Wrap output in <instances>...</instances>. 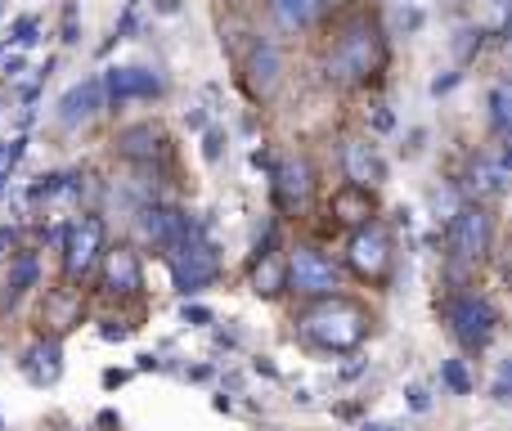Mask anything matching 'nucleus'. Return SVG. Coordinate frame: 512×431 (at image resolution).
I'll list each match as a JSON object with an SVG mask.
<instances>
[{"label": "nucleus", "instance_id": "1", "mask_svg": "<svg viewBox=\"0 0 512 431\" xmlns=\"http://www.w3.org/2000/svg\"><path fill=\"white\" fill-rule=\"evenodd\" d=\"M297 324H301V337H306L310 346H319V351H328V355L355 351V346L364 342V333H369V315L346 297L319 301V306H310Z\"/></svg>", "mask_w": 512, "mask_h": 431}, {"label": "nucleus", "instance_id": "2", "mask_svg": "<svg viewBox=\"0 0 512 431\" xmlns=\"http://www.w3.org/2000/svg\"><path fill=\"white\" fill-rule=\"evenodd\" d=\"M490 243H495V216L481 203H463L459 212L445 220V252L459 265H477L486 261Z\"/></svg>", "mask_w": 512, "mask_h": 431}, {"label": "nucleus", "instance_id": "3", "mask_svg": "<svg viewBox=\"0 0 512 431\" xmlns=\"http://www.w3.org/2000/svg\"><path fill=\"white\" fill-rule=\"evenodd\" d=\"M378 32H373V23H355L346 27V36L333 45V54H328L324 72L328 81H337V86H355V81H364L373 68H378Z\"/></svg>", "mask_w": 512, "mask_h": 431}, {"label": "nucleus", "instance_id": "4", "mask_svg": "<svg viewBox=\"0 0 512 431\" xmlns=\"http://www.w3.org/2000/svg\"><path fill=\"white\" fill-rule=\"evenodd\" d=\"M283 288L297 297H333L337 288V261L319 252L315 243H297L283 256Z\"/></svg>", "mask_w": 512, "mask_h": 431}, {"label": "nucleus", "instance_id": "5", "mask_svg": "<svg viewBox=\"0 0 512 431\" xmlns=\"http://www.w3.org/2000/svg\"><path fill=\"white\" fill-rule=\"evenodd\" d=\"M216 279H221V252H216V243L207 234L189 238L180 252H171V283H176V292L185 301L207 292Z\"/></svg>", "mask_w": 512, "mask_h": 431}, {"label": "nucleus", "instance_id": "6", "mask_svg": "<svg viewBox=\"0 0 512 431\" xmlns=\"http://www.w3.org/2000/svg\"><path fill=\"white\" fill-rule=\"evenodd\" d=\"M445 319H450V333L459 337L463 351H486L499 324L495 306L486 297H477V292H459V297L445 301Z\"/></svg>", "mask_w": 512, "mask_h": 431}, {"label": "nucleus", "instance_id": "7", "mask_svg": "<svg viewBox=\"0 0 512 431\" xmlns=\"http://www.w3.org/2000/svg\"><path fill=\"white\" fill-rule=\"evenodd\" d=\"M99 252H104V220L95 212H81L63 229V274L68 279H86L95 270Z\"/></svg>", "mask_w": 512, "mask_h": 431}, {"label": "nucleus", "instance_id": "8", "mask_svg": "<svg viewBox=\"0 0 512 431\" xmlns=\"http://www.w3.org/2000/svg\"><path fill=\"white\" fill-rule=\"evenodd\" d=\"M140 234L149 238L153 247H162V252H180V247L189 243V238H198L203 229H198V220L185 212V207H171V203H149L140 212Z\"/></svg>", "mask_w": 512, "mask_h": 431}, {"label": "nucleus", "instance_id": "9", "mask_svg": "<svg viewBox=\"0 0 512 431\" xmlns=\"http://www.w3.org/2000/svg\"><path fill=\"white\" fill-rule=\"evenodd\" d=\"M346 261H351V270L360 274V279H387L391 274V234H387V225L369 220V225L355 229L351 243H346Z\"/></svg>", "mask_w": 512, "mask_h": 431}, {"label": "nucleus", "instance_id": "10", "mask_svg": "<svg viewBox=\"0 0 512 431\" xmlns=\"http://www.w3.org/2000/svg\"><path fill=\"white\" fill-rule=\"evenodd\" d=\"M104 99L108 104H131V99H158L162 90H167V81H162V72L153 68H108L104 77Z\"/></svg>", "mask_w": 512, "mask_h": 431}, {"label": "nucleus", "instance_id": "11", "mask_svg": "<svg viewBox=\"0 0 512 431\" xmlns=\"http://www.w3.org/2000/svg\"><path fill=\"white\" fill-rule=\"evenodd\" d=\"M104 108H108L104 81L86 77V81H77V86L63 90V99L54 104V117H59V126H86V122H95Z\"/></svg>", "mask_w": 512, "mask_h": 431}, {"label": "nucleus", "instance_id": "12", "mask_svg": "<svg viewBox=\"0 0 512 431\" xmlns=\"http://www.w3.org/2000/svg\"><path fill=\"white\" fill-rule=\"evenodd\" d=\"M104 288L117 297H135L144 288V265L135 247H108L104 252Z\"/></svg>", "mask_w": 512, "mask_h": 431}, {"label": "nucleus", "instance_id": "13", "mask_svg": "<svg viewBox=\"0 0 512 431\" xmlns=\"http://www.w3.org/2000/svg\"><path fill=\"white\" fill-rule=\"evenodd\" d=\"M270 180H274V203H279V212H297L310 198V162L306 158H283L279 167L270 171Z\"/></svg>", "mask_w": 512, "mask_h": 431}, {"label": "nucleus", "instance_id": "14", "mask_svg": "<svg viewBox=\"0 0 512 431\" xmlns=\"http://www.w3.org/2000/svg\"><path fill=\"white\" fill-rule=\"evenodd\" d=\"M468 185L477 189L481 198H499L508 189V149H481L472 158V171H468Z\"/></svg>", "mask_w": 512, "mask_h": 431}, {"label": "nucleus", "instance_id": "15", "mask_svg": "<svg viewBox=\"0 0 512 431\" xmlns=\"http://www.w3.org/2000/svg\"><path fill=\"white\" fill-rule=\"evenodd\" d=\"M342 162H346V180L351 185H382L387 180V162L378 158V149H373L369 140H346L342 149Z\"/></svg>", "mask_w": 512, "mask_h": 431}, {"label": "nucleus", "instance_id": "16", "mask_svg": "<svg viewBox=\"0 0 512 431\" xmlns=\"http://www.w3.org/2000/svg\"><path fill=\"white\" fill-rule=\"evenodd\" d=\"M283 77V54L274 41H256L252 54H248V86L256 95H274V86H279Z\"/></svg>", "mask_w": 512, "mask_h": 431}, {"label": "nucleus", "instance_id": "17", "mask_svg": "<svg viewBox=\"0 0 512 431\" xmlns=\"http://www.w3.org/2000/svg\"><path fill=\"white\" fill-rule=\"evenodd\" d=\"M41 279V265H36V252H18L9 261V270L0 274V310H14L23 301V292Z\"/></svg>", "mask_w": 512, "mask_h": 431}, {"label": "nucleus", "instance_id": "18", "mask_svg": "<svg viewBox=\"0 0 512 431\" xmlns=\"http://www.w3.org/2000/svg\"><path fill=\"white\" fill-rule=\"evenodd\" d=\"M18 369H23V378L32 382V387H54L63 373V351L59 342H36L32 351L18 360Z\"/></svg>", "mask_w": 512, "mask_h": 431}, {"label": "nucleus", "instance_id": "19", "mask_svg": "<svg viewBox=\"0 0 512 431\" xmlns=\"http://www.w3.org/2000/svg\"><path fill=\"white\" fill-rule=\"evenodd\" d=\"M252 292H256V297H279V292H283V256L274 252V238H265V247L256 252Z\"/></svg>", "mask_w": 512, "mask_h": 431}, {"label": "nucleus", "instance_id": "20", "mask_svg": "<svg viewBox=\"0 0 512 431\" xmlns=\"http://www.w3.org/2000/svg\"><path fill=\"white\" fill-rule=\"evenodd\" d=\"M333 212L346 220V225H369V216H373V198H369V189L364 185H346V189H337L333 194Z\"/></svg>", "mask_w": 512, "mask_h": 431}, {"label": "nucleus", "instance_id": "21", "mask_svg": "<svg viewBox=\"0 0 512 431\" xmlns=\"http://www.w3.org/2000/svg\"><path fill=\"white\" fill-rule=\"evenodd\" d=\"M117 149L126 153V158H135V162H144V158H153V153L162 149V131L158 126H126L122 135H117Z\"/></svg>", "mask_w": 512, "mask_h": 431}, {"label": "nucleus", "instance_id": "22", "mask_svg": "<svg viewBox=\"0 0 512 431\" xmlns=\"http://www.w3.org/2000/svg\"><path fill=\"white\" fill-rule=\"evenodd\" d=\"M270 14L283 32H301L315 18V0H270Z\"/></svg>", "mask_w": 512, "mask_h": 431}, {"label": "nucleus", "instance_id": "23", "mask_svg": "<svg viewBox=\"0 0 512 431\" xmlns=\"http://www.w3.org/2000/svg\"><path fill=\"white\" fill-rule=\"evenodd\" d=\"M508 126H512V86L508 81H495L490 86V131L504 140Z\"/></svg>", "mask_w": 512, "mask_h": 431}, {"label": "nucleus", "instance_id": "24", "mask_svg": "<svg viewBox=\"0 0 512 431\" xmlns=\"http://www.w3.org/2000/svg\"><path fill=\"white\" fill-rule=\"evenodd\" d=\"M441 382L454 391V396H472V378H468V364L463 360H445L441 364Z\"/></svg>", "mask_w": 512, "mask_h": 431}, {"label": "nucleus", "instance_id": "25", "mask_svg": "<svg viewBox=\"0 0 512 431\" xmlns=\"http://www.w3.org/2000/svg\"><path fill=\"white\" fill-rule=\"evenodd\" d=\"M486 36H490L486 27H463V32L454 36V54H459V63H468L472 54H477L481 45H486Z\"/></svg>", "mask_w": 512, "mask_h": 431}, {"label": "nucleus", "instance_id": "26", "mask_svg": "<svg viewBox=\"0 0 512 431\" xmlns=\"http://www.w3.org/2000/svg\"><path fill=\"white\" fill-rule=\"evenodd\" d=\"M9 41H14L18 50H27V45H36V41H41V18H36V14L14 18V32H9Z\"/></svg>", "mask_w": 512, "mask_h": 431}, {"label": "nucleus", "instance_id": "27", "mask_svg": "<svg viewBox=\"0 0 512 431\" xmlns=\"http://www.w3.org/2000/svg\"><path fill=\"white\" fill-rule=\"evenodd\" d=\"M63 189H68V176H63V171H50V176H36V185L27 189V198H32V203H45V198L63 194Z\"/></svg>", "mask_w": 512, "mask_h": 431}, {"label": "nucleus", "instance_id": "28", "mask_svg": "<svg viewBox=\"0 0 512 431\" xmlns=\"http://www.w3.org/2000/svg\"><path fill=\"white\" fill-rule=\"evenodd\" d=\"M113 36H117V41H135V36H140V0H126L122 18H117V27H113Z\"/></svg>", "mask_w": 512, "mask_h": 431}, {"label": "nucleus", "instance_id": "29", "mask_svg": "<svg viewBox=\"0 0 512 431\" xmlns=\"http://www.w3.org/2000/svg\"><path fill=\"white\" fill-rule=\"evenodd\" d=\"M225 149H230V140H225V131H216V126H212V131H203V158L212 162V167L225 158Z\"/></svg>", "mask_w": 512, "mask_h": 431}, {"label": "nucleus", "instance_id": "30", "mask_svg": "<svg viewBox=\"0 0 512 431\" xmlns=\"http://www.w3.org/2000/svg\"><path fill=\"white\" fill-rule=\"evenodd\" d=\"M59 41L63 45H77L81 41V27H77V5H63V23H59Z\"/></svg>", "mask_w": 512, "mask_h": 431}, {"label": "nucleus", "instance_id": "31", "mask_svg": "<svg viewBox=\"0 0 512 431\" xmlns=\"http://www.w3.org/2000/svg\"><path fill=\"white\" fill-rule=\"evenodd\" d=\"M180 319H185L189 328H207L216 315H212V310H207V306H198V301H185V306H180Z\"/></svg>", "mask_w": 512, "mask_h": 431}, {"label": "nucleus", "instance_id": "32", "mask_svg": "<svg viewBox=\"0 0 512 431\" xmlns=\"http://www.w3.org/2000/svg\"><path fill=\"white\" fill-rule=\"evenodd\" d=\"M405 400H409V409H414V414H427V409H432V391H427L423 382L405 387Z\"/></svg>", "mask_w": 512, "mask_h": 431}, {"label": "nucleus", "instance_id": "33", "mask_svg": "<svg viewBox=\"0 0 512 431\" xmlns=\"http://www.w3.org/2000/svg\"><path fill=\"white\" fill-rule=\"evenodd\" d=\"M508 387H512V364L504 360V364H499V373H495V387H490V396L504 405V400H508Z\"/></svg>", "mask_w": 512, "mask_h": 431}, {"label": "nucleus", "instance_id": "34", "mask_svg": "<svg viewBox=\"0 0 512 431\" xmlns=\"http://www.w3.org/2000/svg\"><path fill=\"white\" fill-rule=\"evenodd\" d=\"M18 243H23V229H18V225H0V256H9Z\"/></svg>", "mask_w": 512, "mask_h": 431}, {"label": "nucleus", "instance_id": "35", "mask_svg": "<svg viewBox=\"0 0 512 431\" xmlns=\"http://www.w3.org/2000/svg\"><path fill=\"white\" fill-rule=\"evenodd\" d=\"M459 81H463V72H445V77H436V81H432V95H436V99L450 95V90L459 86Z\"/></svg>", "mask_w": 512, "mask_h": 431}, {"label": "nucleus", "instance_id": "36", "mask_svg": "<svg viewBox=\"0 0 512 431\" xmlns=\"http://www.w3.org/2000/svg\"><path fill=\"white\" fill-rule=\"evenodd\" d=\"M391 126H396V117H391V108H387V104H378V108H373V131H378V135H387Z\"/></svg>", "mask_w": 512, "mask_h": 431}, {"label": "nucleus", "instance_id": "37", "mask_svg": "<svg viewBox=\"0 0 512 431\" xmlns=\"http://www.w3.org/2000/svg\"><path fill=\"white\" fill-rule=\"evenodd\" d=\"M423 140H427V131H418V126H414V131L405 135V144H400V149H405V158H418V153H423Z\"/></svg>", "mask_w": 512, "mask_h": 431}, {"label": "nucleus", "instance_id": "38", "mask_svg": "<svg viewBox=\"0 0 512 431\" xmlns=\"http://www.w3.org/2000/svg\"><path fill=\"white\" fill-rule=\"evenodd\" d=\"M23 72H27V59H23V54H9V59H5V86H9V81H18Z\"/></svg>", "mask_w": 512, "mask_h": 431}, {"label": "nucleus", "instance_id": "39", "mask_svg": "<svg viewBox=\"0 0 512 431\" xmlns=\"http://www.w3.org/2000/svg\"><path fill=\"white\" fill-rule=\"evenodd\" d=\"M99 337H104V342H126V337H131V328H126V324H104V328H99Z\"/></svg>", "mask_w": 512, "mask_h": 431}, {"label": "nucleus", "instance_id": "40", "mask_svg": "<svg viewBox=\"0 0 512 431\" xmlns=\"http://www.w3.org/2000/svg\"><path fill=\"white\" fill-rule=\"evenodd\" d=\"M400 27H405V32H418V27H423V9H400Z\"/></svg>", "mask_w": 512, "mask_h": 431}, {"label": "nucleus", "instance_id": "41", "mask_svg": "<svg viewBox=\"0 0 512 431\" xmlns=\"http://www.w3.org/2000/svg\"><path fill=\"white\" fill-rule=\"evenodd\" d=\"M180 9H185L180 0H153V14H162V18H176Z\"/></svg>", "mask_w": 512, "mask_h": 431}, {"label": "nucleus", "instance_id": "42", "mask_svg": "<svg viewBox=\"0 0 512 431\" xmlns=\"http://www.w3.org/2000/svg\"><path fill=\"white\" fill-rule=\"evenodd\" d=\"M185 126H189V131H203V126H207V108H189Z\"/></svg>", "mask_w": 512, "mask_h": 431}, {"label": "nucleus", "instance_id": "43", "mask_svg": "<svg viewBox=\"0 0 512 431\" xmlns=\"http://www.w3.org/2000/svg\"><path fill=\"white\" fill-rule=\"evenodd\" d=\"M122 382H131V373H126V369H108V373H104V387H108V391H117Z\"/></svg>", "mask_w": 512, "mask_h": 431}, {"label": "nucleus", "instance_id": "44", "mask_svg": "<svg viewBox=\"0 0 512 431\" xmlns=\"http://www.w3.org/2000/svg\"><path fill=\"white\" fill-rule=\"evenodd\" d=\"M135 369H140V373H162L167 364H162L158 355H140V364H135Z\"/></svg>", "mask_w": 512, "mask_h": 431}, {"label": "nucleus", "instance_id": "45", "mask_svg": "<svg viewBox=\"0 0 512 431\" xmlns=\"http://www.w3.org/2000/svg\"><path fill=\"white\" fill-rule=\"evenodd\" d=\"M252 167H256V171H274L270 153H265V149H256V153H252Z\"/></svg>", "mask_w": 512, "mask_h": 431}, {"label": "nucleus", "instance_id": "46", "mask_svg": "<svg viewBox=\"0 0 512 431\" xmlns=\"http://www.w3.org/2000/svg\"><path fill=\"white\" fill-rule=\"evenodd\" d=\"M212 378V369H207V364H198V369H189V382H207Z\"/></svg>", "mask_w": 512, "mask_h": 431}, {"label": "nucleus", "instance_id": "47", "mask_svg": "<svg viewBox=\"0 0 512 431\" xmlns=\"http://www.w3.org/2000/svg\"><path fill=\"white\" fill-rule=\"evenodd\" d=\"M360 373H364V364H346V369H342V382H351V378H360Z\"/></svg>", "mask_w": 512, "mask_h": 431}, {"label": "nucleus", "instance_id": "48", "mask_svg": "<svg viewBox=\"0 0 512 431\" xmlns=\"http://www.w3.org/2000/svg\"><path fill=\"white\" fill-rule=\"evenodd\" d=\"M360 431H396V427H387V423H364Z\"/></svg>", "mask_w": 512, "mask_h": 431}, {"label": "nucleus", "instance_id": "49", "mask_svg": "<svg viewBox=\"0 0 512 431\" xmlns=\"http://www.w3.org/2000/svg\"><path fill=\"white\" fill-rule=\"evenodd\" d=\"M490 5H499V9H508V0H490Z\"/></svg>", "mask_w": 512, "mask_h": 431}, {"label": "nucleus", "instance_id": "50", "mask_svg": "<svg viewBox=\"0 0 512 431\" xmlns=\"http://www.w3.org/2000/svg\"><path fill=\"white\" fill-rule=\"evenodd\" d=\"M5 9H9V5H5V0H0V18H5Z\"/></svg>", "mask_w": 512, "mask_h": 431}, {"label": "nucleus", "instance_id": "51", "mask_svg": "<svg viewBox=\"0 0 512 431\" xmlns=\"http://www.w3.org/2000/svg\"><path fill=\"white\" fill-rule=\"evenodd\" d=\"M319 5H328V0H315V9H319Z\"/></svg>", "mask_w": 512, "mask_h": 431}]
</instances>
